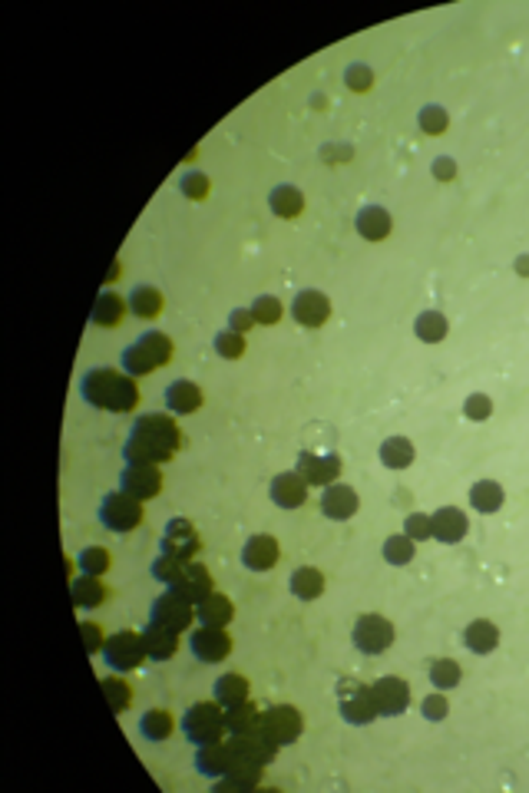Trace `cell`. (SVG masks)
Masks as SVG:
<instances>
[{
	"instance_id": "8d00e7d4",
	"label": "cell",
	"mask_w": 529,
	"mask_h": 793,
	"mask_svg": "<svg viewBox=\"0 0 529 793\" xmlns=\"http://www.w3.org/2000/svg\"><path fill=\"white\" fill-rule=\"evenodd\" d=\"M269 205L278 218H298L305 212V196L295 186H275L269 196Z\"/></svg>"
},
{
	"instance_id": "f35d334b",
	"label": "cell",
	"mask_w": 529,
	"mask_h": 793,
	"mask_svg": "<svg viewBox=\"0 0 529 793\" xmlns=\"http://www.w3.org/2000/svg\"><path fill=\"white\" fill-rule=\"evenodd\" d=\"M259 724H261V711L251 701L225 707V727H229V734H245L251 731V727H259Z\"/></svg>"
},
{
	"instance_id": "277c9868",
	"label": "cell",
	"mask_w": 529,
	"mask_h": 793,
	"mask_svg": "<svg viewBox=\"0 0 529 793\" xmlns=\"http://www.w3.org/2000/svg\"><path fill=\"white\" fill-rule=\"evenodd\" d=\"M142 503L140 499H132L130 493H106L100 499V509H96V519H100L103 529H110V533H132V529H140L142 525Z\"/></svg>"
},
{
	"instance_id": "9c48e42d",
	"label": "cell",
	"mask_w": 529,
	"mask_h": 793,
	"mask_svg": "<svg viewBox=\"0 0 529 793\" xmlns=\"http://www.w3.org/2000/svg\"><path fill=\"white\" fill-rule=\"evenodd\" d=\"M370 688V701L378 707L380 717H400L410 707V684L397 674H384Z\"/></svg>"
},
{
	"instance_id": "d590c367",
	"label": "cell",
	"mask_w": 529,
	"mask_h": 793,
	"mask_svg": "<svg viewBox=\"0 0 529 793\" xmlns=\"http://www.w3.org/2000/svg\"><path fill=\"white\" fill-rule=\"evenodd\" d=\"M172 731H176V721H172V714L162 711V707H152V711H146L140 717V734L152 743L169 741Z\"/></svg>"
},
{
	"instance_id": "f907efd6",
	"label": "cell",
	"mask_w": 529,
	"mask_h": 793,
	"mask_svg": "<svg viewBox=\"0 0 529 793\" xmlns=\"http://www.w3.org/2000/svg\"><path fill=\"white\" fill-rule=\"evenodd\" d=\"M447 113L440 106H424V113H420V129L424 132H430V136H440L443 129H447Z\"/></svg>"
},
{
	"instance_id": "e0dca14e",
	"label": "cell",
	"mask_w": 529,
	"mask_h": 793,
	"mask_svg": "<svg viewBox=\"0 0 529 793\" xmlns=\"http://www.w3.org/2000/svg\"><path fill=\"white\" fill-rule=\"evenodd\" d=\"M281 559V545L275 535H249L245 545H242V565L249 569V572H271Z\"/></svg>"
},
{
	"instance_id": "f546056e",
	"label": "cell",
	"mask_w": 529,
	"mask_h": 793,
	"mask_svg": "<svg viewBox=\"0 0 529 793\" xmlns=\"http://www.w3.org/2000/svg\"><path fill=\"white\" fill-rule=\"evenodd\" d=\"M463 644H467L473 654H489L497 652L499 644V628L487 618H477V622L467 624V632H463Z\"/></svg>"
},
{
	"instance_id": "7bdbcfd3",
	"label": "cell",
	"mask_w": 529,
	"mask_h": 793,
	"mask_svg": "<svg viewBox=\"0 0 529 793\" xmlns=\"http://www.w3.org/2000/svg\"><path fill=\"white\" fill-rule=\"evenodd\" d=\"M136 404H140V384H136V377L120 374V380H116V394H113L110 414H130Z\"/></svg>"
},
{
	"instance_id": "7402d4cb",
	"label": "cell",
	"mask_w": 529,
	"mask_h": 793,
	"mask_svg": "<svg viewBox=\"0 0 529 793\" xmlns=\"http://www.w3.org/2000/svg\"><path fill=\"white\" fill-rule=\"evenodd\" d=\"M358 493L351 489L348 483H331L324 486V493H321V513L328 515V519H334V523H344V519H351V515L358 513Z\"/></svg>"
},
{
	"instance_id": "3957f363",
	"label": "cell",
	"mask_w": 529,
	"mask_h": 793,
	"mask_svg": "<svg viewBox=\"0 0 529 793\" xmlns=\"http://www.w3.org/2000/svg\"><path fill=\"white\" fill-rule=\"evenodd\" d=\"M182 734H186V741H192L196 747L202 743H215V741H225V707H222L215 697L212 701H196L189 711L182 714Z\"/></svg>"
},
{
	"instance_id": "d4e9b609",
	"label": "cell",
	"mask_w": 529,
	"mask_h": 793,
	"mask_svg": "<svg viewBox=\"0 0 529 793\" xmlns=\"http://www.w3.org/2000/svg\"><path fill=\"white\" fill-rule=\"evenodd\" d=\"M232 618H235V605H232L229 595L212 592V595H205L199 605H196V622H199V624H212V628H229Z\"/></svg>"
},
{
	"instance_id": "ee69618b",
	"label": "cell",
	"mask_w": 529,
	"mask_h": 793,
	"mask_svg": "<svg viewBox=\"0 0 529 793\" xmlns=\"http://www.w3.org/2000/svg\"><path fill=\"white\" fill-rule=\"evenodd\" d=\"M251 314H255V324H278L281 314H285V305H281L275 295H261L251 301Z\"/></svg>"
},
{
	"instance_id": "8fae6325",
	"label": "cell",
	"mask_w": 529,
	"mask_h": 793,
	"mask_svg": "<svg viewBox=\"0 0 529 793\" xmlns=\"http://www.w3.org/2000/svg\"><path fill=\"white\" fill-rule=\"evenodd\" d=\"M261 727L271 734V741L285 747V743H295L305 731V717H301L298 707L291 704H271L261 711Z\"/></svg>"
},
{
	"instance_id": "1f68e13d",
	"label": "cell",
	"mask_w": 529,
	"mask_h": 793,
	"mask_svg": "<svg viewBox=\"0 0 529 793\" xmlns=\"http://www.w3.org/2000/svg\"><path fill=\"white\" fill-rule=\"evenodd\" d=\"M212 697H215L222 707H232V704L249 701V678H245V674H239V671L222 674L219 681L212 684Z\"/></svg>"
},
{
	"instance_id": "c3c4849f",
	"label": "cell",
	"mask_w": 529,
	"mask_h": 793,
	"mask_svg": "<svg viewBox=\"0 0 529 793\" xmlns=\"http://www.w3.org/2000/svg\"><path fill=\"white\" fill-rule=\"evenodd\" d=\"M404 535H410L414 542H427V539H433V525H430V515L410 513L407 519H404Z\"/></svg>"
},
{
	"instance_id": "6f0895ef",
	"label": "cell",
	"mask_w": 529,
	"mask_h": 793,
	"mask_svg": "<svg viewBox=\"0 0 529 793\" xmlns=\"http://www.w3.org/2000/svg\"><path fill=\"white\" fill-rule=\"evenodd\" d=\"M516 265H519V275H529V258H526V255H523V258H519V261H516Z\"/></svg>"
},
{
	"instance_id": "4dcf8cb0",
	"label": "cell",
	"mask_w": 529,
	"mask_h": 793,
	"mask_svg": "<svg viewBox=\"0 0 529 793\" xmlns=\"http://www.w3.org/2000/svg\"><path fill=\"white\" fill-rule=\"evenodd\" d=\"M503 503H506V493H503V486L497 479H477L470 486V506L477 513H497V509H503Z\"/></svg>"
},
{
	"instance_id": "f5cc1de1",
	"label": "cell",
	"mask_w": 529,
	"mask_h": 793,
	"mask_svg": "<svg viewBox=\"0 0 529 793\" xmlns=\"http://www.w3.org/2000/svg\"><path fill=\"white\" fill-rule=\"evenodd\" d=\"M463 414H467V420H487V416L493 414V404H489V396L473 394V396H467V404H463Z\"/></svg>"
},
{
	"instance_id": "ba28073f",
	"label": "cell",
	"mask_w": 529,
	"mask_h": 793,
	"mask_svg": "<svg viewBox=\"0 0 529 793\" xmlns=\"http://www.w3.org/2000/svg\"><path fill=\"white\" fill-rule=\"evenodd\" d=\"M295 473L305 479L308 486H331L338 483V476L344 473V460L338 453H321V450H301Z\"/></svg>"
},
{
	"instance_id": "7a4b0ae2",
	"label": "cell",
	"mask_w": 529,
	"mask_h": 793,
	"mask_svg": "<svg viewBox=\"0 0 529 793\" xmlns=\"http://www.w3.org/2000/svg\"><path fill=\"white\" fill-rule=\"evenodd\" d=\"M172 351H176V347H172L169 334H162V331H146V334L136 337V341L120 354L123 374H130V377L152 374L156 367L169 364Z\"/></svg>"
},
{
	"instance_id": "83f0119b",
	"label": "cell",
	"mask_w": 529,
	"mask_h": 793,
	"mask_svg": "<svg viewBox=\"0 0 529 793\" xmlns=\"http://www.w3.org/2000/svg\"><path fill=\"white\" fill-rule=\"evenodd\" d=\"M126 305H130V311L136 317H142V321H152V317L162 314V307H166V297H162L160 287L136 285L130 291V297H126Z\"/></svg>"
},
{
	"instance_id": "b9f144b4",
	"label": "cell",
	"mask_w": 529,
	"mask_h": 793,
	"mask_svg": "<svg viewBox=\"0 0 529 793\" xmlns=\"http://www.w3.org/2000/svg\"><path fill=\"white\" fill-rule=\"evenodd\" d=\"M77 565H80V572L87 575H106L113 565V552L103 549V545H87V549H80V555H77Z\"/></svg>"
},
{
	"instance_id": "f6af8a7d",
	"label": "cell",
	"mask_w": 529,
	"mask_h": 793,
	"mask_svg": "<svg viewBox=\"0 0 529 793\" xmlns=\"http://www.w3.org/2000/svg\"><path fill=\"white\" fill-rule=\"evenodd\" d=\"M215 354L225 357V360H239V357L245 354V334H242V331H232V327L219 331V334H215Z\"/></svg>"
},
{
	"instance_id": "60d3db41",
	"label": "cell",
	"mask_w": 529,
	"mask_h": 793,
	"mask_svg": "<svg viewBox=\"0 0 529 793\" xmlns=\"http://www.w3.org/2000/svg\"><path fill=\"white\" fill-rule=\"evenodd\" d=\"M430 684L437 688V691H450V688H457L463 671H460V664L453 658H433L430 661V671H427Z\"/></svg>"
},
{
	"instance_id": "9a60e30c",
	"label": "cell",
	"mask_w": 529,
	"mask_h": 793,
	"mask_svg": "<svg viewBox=\"0 0 529 793\" xmlns=\"http://www.w3.org/2000/svg\"><path fill=\"white\" fill-rule=\"evenodd\" d=\"M120 489L123 493H130L132 499H156L162 493V469L152 463H126L120 476Z\"/></svg>"
},
{
	"instance_id": "5b68a950",
	"label": "cell",
	"mask_w": 529,
	"mask_h": 793,
	"mask_svg": "<svg viewBox=\"0 0 529 793\" xmlns=\"http://www.w3.org/2000/svg\"><path fill=\"white\" fill-rule=\"evenodd\" d=\"M103 661L106 668L120 674H130L136 671L150 654H146V644H142V632H130V628H123V632H113L103 644Z\"/></svg>"
},
{
	"instance_id": "2e32d148",
	"label": "cell",
	"mask_w": 529,
	"mask_h": 793,
	"mask_svg": "<svg viewBox=\"0 0 529 793\" xmlns=\"http://www.w3.org/2000/svg\"><path fill=\"white\" fill-rule=\"evenodd\" d=\"M116 380H120V370H110V367H93L80 377V396L96 410H110L113 406V394H116Z\"/></svg>"
},
{
	"instance_id": "484cf974",
	"label": "cell",
	"mask_w": 529,
	"mask_h": 793,
	"mask_svg": "<svg viewBox=\"0 0 529 793\" xmlns=\"http://www.w3.org/2000/svg\"><path fill=\"white\" fill-rule=\"evenodd\" d=\"M202 387L192 384V380H172L166 387V406H169V414H179V416H189L196 414L202 406Z\"/></svg>"
},
{
	"instance_id": "74e56055",
	"label": "cell",
	"mask_w": 529,
	"mask_h": 793,
	"mask_svg": "<svg viewBox=\"0 0 529 793\" xmlns=\"http://www.w3.org/2000/svg\"><path fill=\"white\" fill-rule=\"evenodd\" d=\"M103 694H106V704H110L113 714H126L132 707V688L123 681V674H110V678H103L100 681Z\"/></svg>"
},
{
	"instance_id": "7dc6e473",
	"label": "cell",
	"mask_w": 529,
	"mask_h": 793,
	"mask_svg": "<svg viewBox=\"0 0 529 793\" xmlns=\"http://www.w3.org/2000/svg\"><path fill=\"white\" fill-rule=\"evenodd\" d=\"M182 559H176V555H169V552H160L156 555V559H152V579H156V582H162V585H172V579H176V575H179V569H182Z\"/></svg>"
},
{
	"instance_id": "cb8c5ba5",
	"label": "cell",
	"mask_w": 529,
	"mask_h": 793,
	"mask_svg": "<svg viewBox=\"0 0 529 793\" xmlns=\"http://www.w3.org/2000/svg\"><path fill=\"white\" fill-rule=\"evenodd\" d=\"M142 644H146L150 661H169L179 652V632H172L160 622H150L142 628Z\"/></svg>"
},
{
	"instance_id": "816d5d0a",
	"label": "cell",
	"mask_w": 529,
	"mask_h": 793,
	"mask_svg": "<svg viewBox=\"0 0 529 793\" xmlns=\"http://www.w3.org/2000/svg\"><path fill=\"white\" fill-rule=\"evenodd\" d=\"M80 634H83V648H87L90 654L103 652V644H106V638H110V634L103 632L96 622H83L80 624Z\"/></svg>"
},
{
	"instance_id": "e575fe53",
	"label": "cell",
	"mask_w": 529,
	"mask_h": 793,
	"mask_svg": "<svg viewBox=\"0 0 529 793\" xmlns=\"http://www.w3.org/2000/svg\"><path fill=\"white\" fill-rule=\"evenodd\" d=\"M414 443H410L407 436H388L384 443H380V463L388 466V469H407L414 463Z\"/></svg>"
},
{
	"instance_id": "5bb4252c",
	"label": "cell",
	"mask_w": 529,
	"mask_h": 793,
	"mask_svg": "<svg viewBox=\"0 0 529 793\" xmlns=\"http://www.w3.org/2000/svg\"><path fill=\"white\" fill-rule=\"evenodd\" d=\"M338 694H341V717L354 727H364L370 724L374 717H380L374 701H370V688L368 684H358V681H341L338 684Z\"/></svg>"
},
{
	"instance_id": "7c38bea8",
	"label": "cell",
	"mask_w": 529,
	"mask_h": 793,
	"mask_svg": "<svg viewBox=\"0 0 529 793\" xmlns=\"http://www.w3.org/2000/svg\"><path fill=\"white\" fill-rule=\"evenodd\" d=\"M189 652L199 658L202 664H222L232 654V634L225 628H212V624H199L189 632Z\"/></svg>"
},
{
	"instance_id": "30bf717a",
	"label": "cell",
	"mask_w": 529,
	"mask_h": 793,
	"mask_svg": "<svg viewBox=\"0 0 529 793\" xmlns=\"http://www.w3.org/2000/svg\"><path fill=\"white\" fill-rule=\"evenodd\" d=\"M160 552H169L176 555V559H182V562H192V559L202 552V539L199 533H196V525H192L189 519H182V515L169 519L166 529H162Z\"/></svg>"
},
{
	"instance_id": "ffe728a7",
	"label": "cell",
	"mask_w": 529,
	"mask_h": 793,
	"mask_svg": "<svg viewBox=\"0 0 529 793\" xmlns=\"http://www.w3.org/2000/svg\"><path fill=\"white\" fill-rule=\"evenodd\" d=\"M308 489L311 486L305 483L295 469H288V473H278L271 479L269 496H271V503L281 506V509H301V506L308 503Z\"/></svg>"
},
{
	"instance_id": "ac0fdd59",
	"label": "cell",
	"mask_w": 529,
	"mask_h": 793,
	"mask_svg": "<svg viewBox=\"0 0 529 793\" xmlns=\"http://www.w3.org/2000/svg\"><path fill=\"white\" fill-rule=\"evenodd\" d=\"M166 588H176V592L186 595L192 605H199L205 595L215 592V588H212V572L202 562H196V559L182 565L179 575H176V579H172V585H166Z\"/></svg>"
},
{
	"instance_id": "8992f818",
	"label": "cell",
	"mask_w": 529,
	"mask_h": 793,
	"mask_svg": "<svg viewBox=\"0 0 529 793\" xmlns=\"http://www.w3.org/2000/svg\"><path fill=\"white\" fill-rule=\"evenodd\" d=\"M150 622H160L172 632H189L192 622H196V605L179 595L176 588H166L162 595H156L150 605Z\"/></svg>"
},
{
	"instance_id": "4316f807",
	"label": "cell",
	"mask_w": 529,
	"mask_h": 793,
	"mask_svg": "<svg viewBox=\"0 0 529 793\" xmlns=\"http://www.w3.org/2000/svg\"><path fill=\"white\" fill-rule=\"evenodd\" d=\"M70 595H73V605H77V608H100L110 592H106V585L100 582V575L80 572L70 582Z\"/></svg>"
},
{
	"instance_id": "9f6ffc18",
	"label": "cell",
	"mask_w": 529,
	"mask_h": 793,
	"mask_svg": "<svg viewBox=\"0 0 529 793\" xmlns=\"http://www.w3.org/2000/svg\"><path fill=\"white\" fill-rule=\"evenodd\" d=\"M433 176H437V178H453V176H457V166H453V159H450V156H440L437 166H433Z\"/></svg>"
},
{
	"instance_id": "681fc988",
	"label": "cell",
	"mask_w": 529,
	"mask_h": 793,
	"mask_svg": "<svg viewBox=\"0 0 529 793\" xmlns=\"http://www.w3.org/2000/svg\"><path fill=\"white\" fill-rule=\"evenodd\" d=\"M450 711V704H447V691H433L427 694L424 701H420V714L427 717V721H443Z\"/></svg>"
},
{
	"instance_id": "ab89813d",
	"label": "cell",
	"mask_w": 529,
	"mask_h": 793,
	"mask_svg": "<svg viewBox=\"0 0 529 793\" xmlns=\"http://www.w3.org/2000/svg\"><path fill=\"white\" fill-rule=\"evenodd\" d=\"M414 331H417V337L424 341V344H440V341L447 337L450 324H447V317L440 314V311H420Z\"/></svg>"
},
{
	"instance_id": "603a6c76",
	"label": "cell",
	"mask_w": 529,
	"mask_h": 793,
	"mask_svg": "<svg viewBox=\"0 0 529 793\" xmlns=\"http://www.w3.org/2000/svg\"><path fill=\"white\" fill-rule=\"evenodd\" d=\"M430 525H433V539L443 545H457L470 529L467 513L457 506H440L437 513L430 515Z\"/></svg>"
},
{
	"instance_id": "d6986e66",
	"label": "cell",
	"mask_w": 529,
	"mask_h": 793,
	"mask_svg": "<svg viewBox=\"0 0 529 793\" xmlns=\"http://www.w3.org/2000/svg\"><path fill=\"white\" fill-rule=\"evenodd\" d=\"M291 317L301 327H321L331 317V301L315 287H305V291L291 297Z\"/></svg>"
},
{
	"instance_id": "db71d44e",
	"label": "cell",
	"mask_w": 529,
	"mask_h": 793,
	"mask_svg": "<svg viewBox=\"0 0 529 793\" xmlns=\"http://www.w3.org/2000/svg\"><path fill=\"white\" fill-rule=\"evenodd\" d=\"M251 324H255V314H251V307H235V311L229 314V327H232V331H242V334H245Z\"/></svg>"
},
{
	"instance_id": "4fadbf2b",
	"label": "cell",
	"mask_w": 529,
	"mask_h": 793,
	"mask_svg": "<svg viewBox=\"0 0 529 793\" xmlns=\"http://www.w3.org/2000/svg\"><path fill=\"white\" fill-rule=\"evenodd\" d=\"M229 743H232V751H235V757L245 763H259V767H265V763L275 761V753H278V743L271 741V734L265 731V727H251V731L245 734H229Z\"/></svg>"
},
{
	"instance_id": "6da1fadb",
	"label": "cell",
	"mask_w": 529,
	"mask_h": 793,
	"mask_svg": "<svg viewBox=\"0 0 529 793\" xmlns=\"http://www.w3.org/2000/svg\"><path fill=\"white\" fill-rule=\"evenodd\" d=\"M182 430L176 416L169 414H142L132 420V430L126 436L123 456L126 463H169L172 456L182 450Z\"/></svg>"
},
{
	"instance_id": "d6a6232c",
	"label": "cell",
	"mask_w": 529,
	"mask_h": 793,
	"mask_svg": "<svg viewBox=\"0 0 529 793\" xmlns=\"http://www.w3.org/2000/svg\"><path fill=\"white\" fill-rule=\"evenodd\" d=\"M358 232L360 238H368V242H384V238L390 235V215H388V208H380V205H368V208H360L358 212Z\"/></svg>"
},
{
	"instance_id": "11a10c76",
	"label": "cell",
	"mask_w": 529,
	"mask_h": 793,
	"mask_svg": "<svg viewBox=\"0 0 529 793\" xmlns=\"http://www.w3.org/2000/svg\"><path fill=\"white\" fill-rule=\"evenodd\" d=\"M182 192H189V196L202 198V196H205V176H199V172L186 176V178H182Z\"/></svg>"
},
{
	"instance_id": "52a82bcc",
	"label": "cell",
	"mask_w": 529,
	"mask_h": 793,
	"mask_svg": "<svg viewBox=\"0 0 529 793\" xmlns=\"http://www.w3.org/2000/svg\"><path fill=\"white\" fill-rule=\"evenodd\" d=\"M397 632H394V624L384 618V615H360L358 622H354V632H351V642L358 648L360 654H380L388 652L390 644H394Z\"/></svg>"
},
{
	"instance_id": "44dd1931",
	"label": "cell",
	"mask_w": 529,
	"mask_h": 793,
	"mask_svg": "<svg viewBox=\"0 0 529 793\" xmlns=\"http://www.w3.org/2000/svg\"><path fill=\"white\" fill-rule=\"evenodd\" d=\"M235 763V751H232L229 741H215V743H202L199 753H196V770L209 780H219L232 770Z\"/></svg>"
},
{
	"instance_id": "836d02e7",
	"label": "cell",
	"mask_w": 529,
	"mask_h": 793,
	"mask_svg": "<svg viewBox=\"0 0 529 793\" xmlns=\"http://www.w3.org/2000/svg\"><path fill=\"white\" fill-rule=\"evenodd\" d=\"M126 301H123L116 291H103L100 297H96V305H93V324L96 327H120L123 314H126Z\"/></svg>"
},
{
	"instance_id": "bcb514c9",
	"label": "cell",
	"mask_w": 529,
	"mask_h": 793,
	"mask_svg": "<svg viewBox=\"0 0 529 793\" xmlns=\"http://www.w3.org/2000/svg\"><path fill=\"white\" fill-rule=\"evenodd\" d=\"M384 559L390 565H407L414 559V539L410 535H390L388 542H384Z\"/></svg>"
},
{
	"instance_id": "f1b7e54d",
	"label": "cell",
	"mask_w": 529,
	"mask_h": 793,
	"mask_svg": "<svg viewBox=\"0 0 529 793\" xmlns=\"http://www.w3.org/2000/svg\"><path fill=\"white\" fill-rule=\"evenodd\" d=\"M288 592L295 595V598H301V602H315V598L324 595V575H321L318 569H311V565H301V569L291 572Z\"/></svg>"
}]
</instances>
